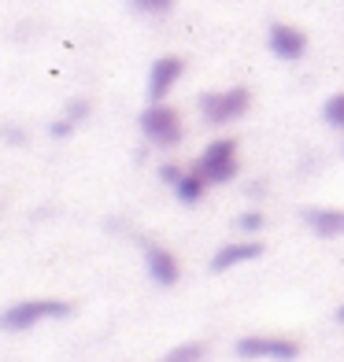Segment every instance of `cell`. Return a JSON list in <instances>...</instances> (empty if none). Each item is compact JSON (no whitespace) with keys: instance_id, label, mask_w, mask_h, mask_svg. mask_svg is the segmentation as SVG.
Segmentation results:
<instances>
[{"instance_id":"obj_1","label":"cell","mask_w":344,"mask_h":362,"mask_svg":"<svg viewBox=\"0 0 344 362\" xmlns=\"http://www.w3.org/2000/svg\"><path fill=\"white\" fill-rule=\"evenodd\" d=\"M74 307L67 300H23L8 310H0V329H11V333H19V329H30L45 318H71Z\"/></svg>"},{"instance_id":"obj_2","label":"cell","mask_w":344,"mask_h":362,"mask_svg":"<svg viewBox=\"0 0 344 362\" xmlns=\"http://www.w3.org/2000/svg\"><path fill=\"white\" fill-rule=\"evenodd\" d=\"M141 134L159 148H174L182 141V115L163 100H152V107L141 111Z\"/></svg>"},{"instance_id":"obj_3","label":"cell","mask_w":344,"mask_h":362,"mask_svg":"<svg viewBox=\"0 0 344 362\" xmlns=\"http://www.w3.org/2000/svg\"><path fill=\"white\" fill-rule=\"evenodd\" d=\"M248 107H252V93L244 89V86L222 89V93H204L200 96V115H204L207 122H215V126L234 122V119H241V115H248Z\"/></svg>"},{"instance_id":"obj_4","label":"cell","mask_w":344,"mask_h":362,"mask_svg":"<svg viewBox=\"0 0 344 362\" xmlns=\"http://www.w3.org/2000/svg\"><path fill=\"white\" fill-rule=\"evenodd\" d=\"M237 141L234 137H219L204 148L200 163H196V170H200L207 181H215V185H226V181L237 177Z\"/></svg>"},{"instance_id":"obj_5","label":"cell","mask_w":344,"mask_h":362,"mask_svg":"<svg viewBox=\"0 0 344 362\" xmlns=\"http://www.w3.org/2000/svg\"><path fill=\"white\" fill-rule=\"evenodd\" d=\"M241 358H277V362H292L300 355V344L297 340H285V337H244L237 340L234 348Z\"/></svg>"},{"instance_id":"obj_6","label":"cell","mask_w":344,"mask_h":362,"mask_svg":"<svg viewBox=\"0 0 344 362\" xmlns=\"http://www.w3.org/2000/svg\"><path fill=\"white\" fill-rule=\"evenodd\" d=\"M267 45H270V52L277 59H289L292 63V59H300L307 52V34H304V30H297V26H289V23H270Z\"/></svg>"},{"instance_id":"obj_7","label":"cell","mask_w":344,"mask_h":362,"mask_svg":"<svg viewBox=\"0 0 344 362\" xmlns=\"http://www.w3.org/2000/svg\"><path fill=\"white\" fill-rule=\"evenodd\" d=\"M182 74H185V59L182 56H159L152 63V71H149V96L152 100H163Z\"/></svg>"},{"instance_id":"obj_8","label":"cell","mask_w":344,"mask_h":362,"mask_svg":"<svg viewBox=\"0 0 344 362\" xmlns=\"http://www.w3.org/2000/svg\"><path fill=\"white\" fill-rule=\"evenodd\" d=\"M144 262H149V274H152V281L159 288H171V285H178V277H182L178 259L167 248H159V244H149V248H144Z\"/></svg>"},{"instance_id":"obj_9","label":"cell","mask_w":344,"mask_h":362,"mask_svg":"<svg viewBox=\"0 0 344 362\" xmlns=\"http://www.w3.org/2000/svg\"><path fill=\"white\" fill-rule=\"evenodd\" d=\"M300 218L319 237H340L344 233V211H337V207H304Z\"/></svg>"},{"instance_id":"obj_10","label":"cell","mask_w":344,"mask_h":362,"mask_svg":"<svg viewBox=\"0 0 344 362\" xmlns=\"http://www.w3.org/2000/svg\"><path fill=\"white\" fill-rule=\"evenodd\" d=\"M259 255H263V244H259V240L226 244V248H219V252H215V259H211V270L222 274V270H229V267H241V262H252V259H259Z\"/></svg>"},{"instance_id":"obj_11","label":"cell","mask_w":344,"mask_h":362,"mask_svg":"<svg viewBox=\"0 0 344 362\" xmlns=\"http://www.w3.org/2000/svg\"><path fill=\"white\" fill-rule=\"evenodd\" d=\"M204 185H207V177H204L200 170H193V174H182V177H178L174 192H178V200H182V204H200Z\"/></svg>"},{"instance_id":"obj_12","label":"cell","mask_w":344,"mask_h":362,"mask_svg":"<svg viewBox=\"0 0 344 362\" xmlns=\"http://www.w3.org/2000/svg\"><path fill=\"white\" fill-rule=\"evenodd\" d=\"M204 355H207L204 344H200V340H189V344H178V348H171L163 362H200Z\"/></svg>"},{"instance_id":"obj_13","label":"cell","mask_w":344,"mask_h":362,"mask_svg":"<svg viewBox=\"0 0 344 362\" xmlns=\"http://www.w3.org/2000/svg\"><path fill=\"white\" fill-rule=\"evenodd\" d=\"M322 119L330 122L333 129H344V93H333L330 100L322 104Z\"/></svg>"},{"instance_id":"obj_14","label":"cell","mask_w":344,"mask_h":362,"mask_svg":"<svg viewBox=\"0 0 344 362\" xmlns=\"http://www.w3.org/2000/svg\"><path fill=\"white\" fill-rule=\"evenodd\" d=\"M130 8L141 15H167L174 8V0H130Z\"/></svg>"},{"instance_id":"obj_15","label":"cell","mask_w":344,"mask_h":362,"mask_svg":"<svg viewBox=\"0 0 344 362\" xmlns=\"http://www.w3.org/2000/svg\"><path fill=\"white\" fill-rule=\"evenodd\" d=\"M237 229L241 233H259V229H263V215H259V211H244L237 218Z\"/></svg>"},{"instance_id":"obj_16","label":"cell","mask_w":344,"mask_h":362,"mask_svg":"<svg viewBox=\"0 0 344 362\" xmlns=\"http://www.w3.org/2000/svg\"><path fill=\"white\" fill-rule=\"evenodd\" d=\"M89 107H93V104L86 100V96H78V100H71V104H67V119H71V122L78 126V122H81V119H86V115H89Z\"/></svg>"},{"instance_id":"obj_17","label":"cell","mask_w":344,"mask_h":362,"mask_svg":"<svg viewBox=\"0 0 344 362\" xmlns=\"http://www.w3.org/2000/svg\"><path fill=\"white\" fill-rule=\"evenodd\" d=\"M48 134H52L56 141H63V137H71V134H74V122L67 119V115H63L59 122H52V126H48Z\"/></svg>"},{"instance_id":"obj_18","label":"cell","mask_w":344,"mask_h":362,"mask_svg":"<svg viewBox=\"0 0 344 362\" xmlns=\"http://www.w3.org/2000/svg\"><path fill=\"white\" fill-rule=\"evenodd\" d=\"M159 177H163V181H171V185H178V177H182V170H178L174 163H167V167H159Z\"/></svg>"},{"instance_id":"obj_19","label":"cell","mask_w":344,"mask_h":362,"mask_svg":"<svg viewBox=\"0 0 344 362\" xmlns=\"http://www.w3.org/2000/svg\"><path fill=\"white\" fill-rule=\"evenodd\" d=\"M0 134H4V141H11V144H23V129L19 126H0Z\"/></svg>"},{"instance_id":"obj_20","label":"cell","mask_w":344,"mask_h":362,"mask_svg":"<svg viewBox=\"0 0 344 362\" xmlns=\"http://www.w3.org/2000/svg\"><path fill=\"white\" fill-rule=\"evenodd\" d=\"M337 322L344 325V307H337Z\"/></svg>"}]
</instances>
